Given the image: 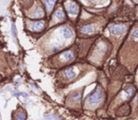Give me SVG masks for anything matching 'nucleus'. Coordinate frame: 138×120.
I'll list each match as a JSON object with an SVG mask.
<instances>
[{
	"label": "nucleus",
	"mask_w": 138,
	"mask_h": 120,
	"mask_svg": "<svg viewBox=\"0 0 138 120\" xmlns=\"http://www.w3.org/2000/svg\"><path fill=\"white\" fill-rule=\"evenodd\" d=\"M104 99V92L102 91V89L100 87H97L95 92L92 95H90L88 98L86 99V105L92 106V105H97L98 103H100Z\"/></svg>",
	"instance_id": "f257e3e1"
},
{
	"label": "nucleus",
	"mask_w": 138,
	"mask_h": 120,
	"mask_svg": "<svg viewBox=\"0 0 138 120\" xmlns=\"http://www.w3.org/2000/svg\"><path fill=\"white\" fill-rule=\"evenodd\" d=\"M94 26L92 24H87V25H84L83 26H81L80 32L83 33V34H91L92 32H94Z\"/></svg>",
	"instance_id": "6e6552de"
},
{
	"label": "nucleus",
	"mask_w": 138,
	"mask_h": 120,
	"mask_svg": "<svg viewBox=\"0 0 138 120\" xmlns=\"http://www.w3.org/2000/svg\"><path fill=\"white\" fill-rule=\"evenodd\" d=\"M45 118L47 119H51V120H59L57 117L55 116H50V115H45Z\"/></svg>",
	"instance_id": "dca6fc26"
},
{
	"label": "nucleus",
	"mask_w": 138,
	"mask_h": 120,
	"mask_svg": "<svg viewBox=\"0 0 138 120\" xmlns=\"http://www.w3.org/2000/svg\"><path fill=\"white\" fill-rule=\"evenodd\" d=\"M132 38H134L135 40H137V41H138V27L134 29L132 31Z\"/></svg>",
	"instance_id": "ddd939ff"
},
{
	"label": "nucleus",
	"mask_w": 138,
	"mask_h": 120,
	"mask_svg": "<svg viewBox=\"0 0 138 120\" xmlns=\"http://www.w3.org/2000/svg\"><path fill=\"white\" fill-rule=\"evenodd\" d=\"M45 26V22L44 21H34V22H31L29 25V29L31 30V31H42L43 29H44Z\"/></svg>",
	"instance_id": "20e7f679"
},
{
	"label": "nucleus",
	"mask_w": 138,
	"mask_h": 120,
	"mask_svg": "<svg viewBox=\"0 0 138 120\" xmlns=\"http://www.w3.org/2000/svg\"><path fill=\"white\" fill-rule=\"evenodd\" d=\"M127 27L126 25H122V24H113V25H110L109 26V31L112 35L115 36H119L122 35L123 33H125L127 31Z\"/></svg>",
	"instance_id": "f03ea898"
},
{
	"label": "nucleus",
	"mask_w": 138,
	"mask_h": 120,
	"mask_svg": "<svg viewBox=\"0 0 138 120\" xmlns=\"http://www.w3.org/2000/svg\"><path fill=\"white\" fill-rule=\"evenodd\" d=\"M78 75V69L74 66H71V67L66 68L65 71H63V76H65V79H75Z\"/></svg>",
	"instance_id": "423d86ee"
},
{
	"label": "nucleus",
	"mask_w": 138,
	"mask_h": 120,
	"mask_svg": "<svg viewBox=\"0 0 138 120\" xmlns=\"http://www.w3.org/2000/svg\"><path fill=\"white\" fill-rule=\"evenodd\" d=\"M65 9H66V12L71 15H77L79 12V5L72 0H69L65 3Z\"/></svg>",
	"instance_id": "7ed1b4c3"
},
{
	"label": "nucleus",
	"mask_w": 138,
	"mask_h": 120,
	"mask_svg": "<svg viewBox=\"0 0 138 120\" xmlns=\"http://www.w3.org/2000/svg\"><path fill=\"white\" fill-rule=\"evenodd\" d=\"M56 1L57 0H43L44 6H45V8H47V10L48 12H51L53 10L55 4H56Z\"/></svg>",
	"instance_id": "9d476101"
},
{
	"label": "nucleus",
	"mask_w": 138,
	"mask_h": 120,
	"mask_svg": "<svg viewBox=\"0 0 138 120\" xmlns=\"http://www.w3.org/2000/svg\"><path fill=\"white\" fill-rule=\"evenodd\" d=\"M55 17H56L58 20H63L65 18V11H63L62 8H59L58 10H56V12H55Z\"/></svg>",
	"instance_id": "9b49d317"
},
{
	"label": "nucleus",
	"mask_w": 138,
	"mask_h": 120,
	"mask_svg": "<svg viewBox=\"0 0 138 120\" xmlns=\"http://www.w3.org/2000/svg\"><path fill=\"white\" fill-rule=\"evenodd\" d=\"M44 15V12L43 8L41 6H38L36 8V10L33 12V13H31V17L32 18H41Z\"/></svg>",
	"instance_id": "1a4fd4ad"
},
{
	"label": "nucleus",
	"mask_w": 138,
	"mask_h": 120,
	"mask_svg": "<svg viewBox=\"0 0 138 120\" xmlns=\"http://www.w3.org/2000/svg\"><path fill=\"white\" fill-rule=\"evenodd\" d=\"M12 36H13L14 41H16V29H15L14 24H12Z\"/></svg>",
	"instance_id": "2eb2a0df"
},
{
	"label": "nucleus",
	"mask_w": 138,
	"mask_h": 120,
	"mask_svg": "<svg viewBox=\"0 0 138 120\" xmlns=\"http://www.w3.org/2000/svg\"><path fill=\"white\" fill-rule=\"evenodd\" d=\"M70 98H72L74 101H78V102H79V100H80V98H81V93H79V92H74V93L71 94Z\"/></svg>",
	"instance_id": "f8f14e48"
},
{
	"label": "nucleus",
	"mask_w": 138,
	"mask_h": 120,
	"mask_svg": "<svg viewBox=\"0 0 138 120\" xmlns=\"http://www.w3.org/2000/svg\"><path fill=\"white\" fill-rule=\"evenodd\" d=\"M60 32H61V34H62V36L63 37L65 40H70V39L73 38V36H74L73 29H71V27H69V26H66L61 27Z\"/></svg>",
	"instance_id": "39448f33"
},
{
	"label": "nucleus",
	"mask_w": 138,
	"mask_h": 120,
	"mask_svg": "<svg viewBox=\"0 0 138 120\" xmlns=\"http://www.w3.org/2000/svg\"><path fill=\"white\" fill-rule=\"evenodd\" d=\"M134 2H135V3H137V4H138V0H134Z\"/></svg>",
	"instance_id": "a211bd4d"
},
{
	"label": "nucleus",
	"mask_w": 138,
	"mask_h": 120,
	"mask_svg": "<svg viewBox=\"0 0 138 120\" xmlns=\"http://www.w3.org/2000/svg\"><path fill=\"white\" fill-rule=\"evenodd\" d=\"M87 2H89V3H92V2H95V0H86Z\"/></svg>",
	"instance_id": "f3484780"
},
{
	"label": "nucleus",
	"mask_w": 138,
	"mask_h": 120,
	"mask_svg": "<svg viewBox=\"0 0 138 120\" xmlns=\"http://www.w3.org/2000/svg\"><path fill=\"white\" fill-rule=\"evenodd\" d=\"M60 58H61V61L65 62H67L71 60H73L75 58V52H74L73 50H66L65 52H62L60 56Z\"/></svg>",
	"instance_id": "0eeeda50"
},
{
	"label": "nucleus",
	"mask_w": 138,
	"mask_h": 120,
	"mask_svg": "<svg viewBox=\"0 0 138 120\" xmlns=\"http://www.w3.org/2000/svg\"><path fill=\"white\" fill-rule=\"evenodd\" d=\"M25 119H26V114H24V113H20L17 115V117H16V120H25Z\"/></svg>",
	"instance_id": "4468645a"
}]
</instances>
